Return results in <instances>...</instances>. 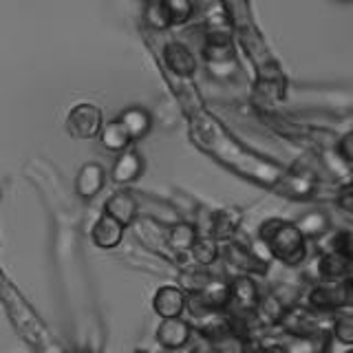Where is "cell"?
Masks as SVG:
<instances>
[{
  "mask_svg": "<svg viewBox=\"0 0 353 353\" xmlns=\"http://www.w3.org/2000/svg\"><path fill=\"white\" fill-rule=\"evenodd\" d=\"M259 241L265 243L272 259L287 265V268H296L307 256L305 236L296 228V223H290V221H281V219L265 221L259 230Z\"/></svg>",
  "mask_w": 353,
  "mask_h": 353,
  "instance_id": "cell-1",
  "label": "cell"
},
{
  "mask_svg": "<svg viewBox=\"0 0 353 353\" xmlns=\"http://www.w3.org/2000/svg\"><path fill=\"white\" fill-rule=\"evenodd\" d=\"M194 327L183 316L179 318H161V323L154 331V340L163 351H181L192 342Z\"/></svg>",
  "mask_w": 353,
  "mask_h": 353,
  "instance_id": "cell-2",
  "label": "cell"
},
{
  "mask_svg": "<svg viewBox=\"0 0 353 353\" xmlns=\"http://www.w3.org/2000/svg\"><path fill=\"white\" fill-rule=\"evenodd\" d=\"M309 307L316 309V312H334V309H340L345 305L353 303V294L349 290V285L342 281H331L325 285L314 287L307 296Z\"/></svg>",
  "mask_w": 353,
  "mask_h": 353,
  "instance_id": "cell-3",
  "label": "cell"
},
{
  "mask_svg": "<svg viewBox=\"0 0 353 353\" xmlns=\"http://www.w3.org/2000/svg\"><path fill=\"white\" fill-rule=\"evenodd\" d=\"M66 128L77 139H91L102 130V113L95 104H77L69 113Z\"/></svg>",
  "mask_w": 353,
  "mask_h": 353,
  "instance_id": "cell-4",
  "label": "cell"
},
{
  "mask_svg": "<svg viewBox=\"0 0 353 353\" xmlns=\"http://www.w3.org/2000/svg\"><path fill=\"white\" fill-rule=\"evenodd\" d=\"M188 294L179 285H161L152 296V309L159 318H179L185 314Z\"/></svg>",
  "mask_w": 353,
  "mask_h": 353,
  "instance_id": "cell-5",
  "label": "cell"
},
{
  "mask_svg": "<svg viewBox=\"0 0 353 353\" xmlns=\"http://www.w3.org/2000/svg\"><path fill=\"white\" fill-rule=\"evenodd\" d=\"M259 301H261V292L252 276L241 274L230 283V305L236 307L239 314H254Z\"/></svg>",
  "mask_w": 353,
  "mask_h": 353,
  "instance_id": "cell-6",
  "label": "cell"
},
{
  "mask_svg": "<svg viewBox=\"0 0 353 353\" xmlns=\"http://www.w3.org/2000/svg\"><path fill=\"white\" fill-rule=\"evenodd\" d=\"M124 232H126V228L121 225L117 219L102 212V214H99V219L93 223V228H91V239L95 243V248L113 250V248L119 245L121 239H124Z\"/></svg>",
  "mask_w": 353,
  "mask_h": 353,
  "instance_id": "cell-7",
  "label": "cell"
},
{
  "mask_svg": "<svg viewBox=\"0 0 353 353\" xmlns=\"http://www.w3.org/2000/svg\"><path fill=\"white\" fill-rule=\"evenodd\" d=\"M104 212L110 214L113 219H117L121 225L128 228L137 221V214H139V203L132 192L128 190H121V192H115L106 199L104 203Z\"/></svg>",
  "mask_w": 353,
  "mask_h": 353,
  "instance_id": "cell-8",
  "label": "cell"
},
{
  "mask_svg": "<svg viewBox=\"0 0 353 353\" xmlns=\"http://www.w3.org/2000/svg\"><path fill=\"white\" fill-rule=\"evenodd\" d=\"M75 188H77V194H80L82 199H93L104 188V170H102V165L86 163L84 168L80 170V174H77Z\"/></svg>",
  "mask_w": 353,
  "mask_h": 353,
  "instance_id": "cell-9",
  "label": "cell"
},
{
  "mask_svg": "<svg viewBox=\"0 0 353 353\" xmlns=\"http://www.w3.org/2000/svg\"><path fill=\"white\" fill-rule=\"evenodd\" d=\"M188 254H190L196 265H201V268H210V265L219 261V254H221L219 241L212 239L210 234H199L192 250Z\"/></svg>",
  "mask_w": 353,
  "mask_h": 353,
  "instance_id": "cell-10",
  "label": "cell"
},
{
  "mask_svg": "<svg viewBox=\"0 0 353 353\" xmlns=\"http://www.w3.org/2000/svg\"><path fill=\"white\" fill-rule=\"evenodd\" d=\"M199 236V232L194 225L190 223H174L168 232V239H165V243H168V248L176 254H188L192 250L194 241Z\"/></svg>",
  "mask_w": 353,
  "mask_h": 353,
  "instance_id": "cell-11",
  "label": "cell"
},
{
  "mask_svg": "<svg viewBox=\"0 0 353 353\" xmlns=\"http://www.w3.org/2000/svg\"><path fill=\"white\" fill-rule=\"evenodd\" d=\"M141 172V157L135 150L124 152L113 165V181L115 183H130L135 181Z\"/></svg>",
  "mask_w": 353,
  "mask_h": 353,
  "instance_id": "cell-12",
  "label": "cell"
},
{
  "mask_svg": "<svg viewBox=\"0 0 353 353\" xmlns=\"http://www.w3.org/2000/svg\"><path fill=\"white\" fill-rule=\"evenodd\" d=\"M117 121L128 132L130 141L143 137L148 132V128H150V117H148L146 110H141V108H128V110H124Z\"/></svg>",
  "mask_w": 353,
  "mask_h": 353,
  "instance_id": "cell-13",
  "label": "cell"
},
{
  "mask_svg": "<svg viewBox=\"0 0 353 353\" xmlns=\"http://www.w3.org/2000/svg\"><path fill=\"white\" fill-rule=\"evenodd\" d=\"M296 228L301 230V234L307 239V236H320L325 234V232L329 230V219L325 212H307L305 216H301V221L296 223Z\"/></svg>",
  "mask_w": 353,
  "mask_h": 353,
  "instance_id": "cell-14",
  "label": "cell"
},
{
  "mask_svg": "<svg viewBox=\"0 0 353 353\" xmlns=\"http://www.w3.org/2000/svg\"><path fill=\"white\" fill-rule=\"evenodd\" d=\"M285 353H325V336L312 334V336H296L287 347Z\"/></svg>",
  "mask_w": 353,
  "mask_h": 353,
  "instance_id": "cell-15",
  "label": "cell"
},
{
  "mask_svg": "<svg viewBox=\"0 0 353 353\" xmlns=\"http://www.w3.org/2000/svg\"><path fill=\"white\" fill-rule=\"evenodd\" d=\"M102 143L108 148V150H124L128 143H130V137L128 132L124 130V126L119 124V121H113V124H108L104 130H102Z\"/></svg>",
  "mask_w": 353,
  "mask_h": 353,
  "instance_id": "cell-16",
  "label": "cell"
},
{
  "mask_svg": "<svg viewBox=\"0 0 353 353\" xmlns=\"http://www.w3.org/2000/svg\"><path fill=\"white\" fill-rule=\"evenodd\" d=\"M331 336L342 345H353V314L336 316L331 323Z\"/></svg>",
  "mask_w": 353,
  "mask_h": 353,
  "instance_id": "cell-17",
  "label": "cell"
},
{
  "mask_svg": "<svg viewBox=\"0 0 353 353\" xmlns=\"http://www.w3.org/2000/svg\"><path fill=\"white\" fill-rule=\"evenodd\" d=\"M163 11L168 16V22H181L190 16V3L188 0H165L163 3Z\"/></svg>",
  "mask_w": 353,
  "mask_h": 353,
  "instance_id": "cell-18",
  "label": "cell"
},
{
  "mask_svg": "<svg viewBox=\"0 0 353 353\" xmlns=\"http://www.w3.org/2000/svg\"><path fill=\"white\" fill-rule=\"evenodd\" d=\"M338 205H340L342 210H345V212L353 214V185L345 188V190L340 192V196H338Z\"/></svg>",
  "mask_w": 353,
  "mask_h": 353,
  "instance_id": "cell-19",
  "label": "cell"
},
{
  "mask_svg": "<svg viewBox=\"0 0 353 353\" xmlns=\"http://www.w3.org/2000/svg\"><path fill=\"white\" fill-rule=\"evenodd\" d=\"M345 283L349 285V290H351V294H353V265H351V270H349V274H347Z\"/></svg>",
  "mask_w": 353,
  "mask_h": 353,
  "instance_id": "cell-20",
  "label": "cell"
},
{
  "mask_svg": "<svg viewBox=\"0 0 353 353\" xmlns=\"http://www.w3.org/2000/svg\"><path fill=\"white\" fill-rule=\"evenodd\" d=\"M345 353H353V349H351V351H345Z\"/></svg>",
  "mask_w": 353,
  "mask_h": 353,
  "instance_id": "cell-21",
  "label": "cell"
},
{
  "mask_svg": "<svg viewBox=\"0 0 353 353\" xmlns=\"http://www.w3.org/2000/svg\"><path fill=\"white\" fill-rule=\"evenodd\" d=\"M82 353H91V351H82Z\"/></svg>",
  "mask_w": 353,
  "mask_h": 353,
  "instance_id": "cell-22",
  "label": "cell"
}]
</instances>
